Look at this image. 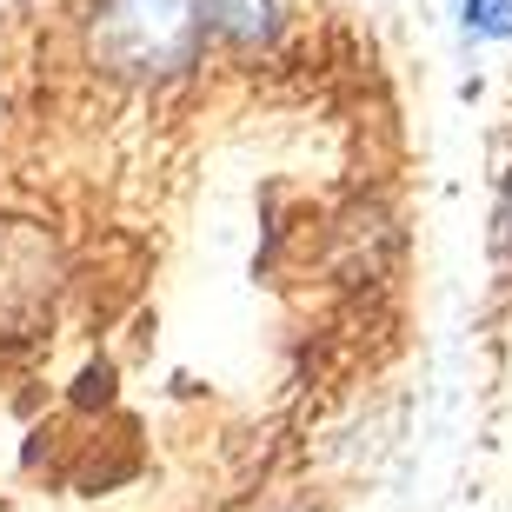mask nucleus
<instances>
[{
    "label": "nucleus",
    "instance_id": "obj_1",
    "mask_svg": "<svg viewBox=\"0 0 512 512\" xmlns=\"http://www.w3.org/2000/svg\"><path fill=\"white\" fill-rule=\"evenodd\" d=\"M207 40V7L200 0H100L87 20V47L107 74L120 80H167L193 67Z\"/></svg>",
    "mask_w": 512,
    "mask_h": 512
},
{
    "label": "nucleus",
    "instance_id": "obj_2",
    "mask_svg": "<svg viewBox=\"0 0 512 512\" xmlns=\"http://www.w3.org/2000/svg\"><path fill=\"white\" fill-rule=\"evenodd\" d=\"M207 7V27L233 40H266L273 34V0H200Z\"/></svg>",
    "mask_w": 512,
    "mask_h": 512
},
{
    "label": "nucleus",
    "instance_id": "obj_3",
    "mask_svg": "<svg viewBox=\"0 0 512 512\" xmlns=\"http://www.w3.org/2000/svg\"><path fill=\"white\" fill-rule=\"evenodd\" d=\"M466 34L473 40H506L512 34V0H466Z\"/></svg>",
    "mask_w": 512,
    "mask_h": 512
},
{
    "label": "nucleus",
    "instance_id": "obj_4",
    "mask_svg": "<svg viewBox=\"0 0 512 512\" xmlns=\"http://www.w3.org/2000/svg\"><path fill=\"white\" fill-rule=\"evenodd\" d=\"M499 233H506V247H512V173H506V193H499Z\"/></svg>",
    "mask_w": 512,
    "mask_h": 512
}]
</instances>
